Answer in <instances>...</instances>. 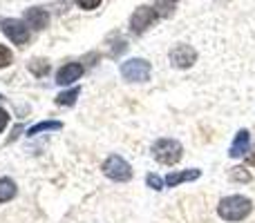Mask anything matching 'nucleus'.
I'll return each mask as SVG.
<instances>
[{"label":"nucleus","instance_id":"1","mask_svg":"<svg viewBox=\"0 0 255 223\" xmlns=\"http://www.w3.org/2000/svg\"><path fill=\"white\" fill-rule=\"evenodd\" d=\"M251 212H253V201L249 197H242V194H231V197L222 199L220 206H217L220 219L231 221V223L244 221Z\"/></svg>","mask_w":255,"mask_h":223},{"label":"nucleus","instance_id":"2","mask_svg":"<svg viewBox=\"0 0 255 223\" xmlns=\"http://www.w3.org/2000/svg\"><path fill=\"white\" fill-rule=\"evenodd\" d=\"M152 156L161 165H175L184 156V148L177 139H159L152 143Z\"/></svg>","mask_w":255,"mask_h":223},{"label":"nucleus","instance_id":"3","mask_svg":"<svg viewBox=\"0 0 255 223\" xmlns=\"http://www.w3.org/2000/svg\"><path fill=\"white\" fill-rule=\"evenodd\" d=\"M101 170H103V174H106L108 179L117 181V183H126V181L132 179L130 163H128L124 156H119V154H110V156L103 161Z\"/></svg>","mask_w":255,"mask_h":223},{"label":"nucleus","instance_id":"4","mask_svg":"<svg viewBox=\"0 0 255 223\" xmlns=\"http://www.w3.org/2000/svg\"><path fill=\"white\" fill-rule=\"evenodd\" d=\"M150 74H152V67L145 58H130L121 65V76L128 83H145L150 80Z\"/></svg>","mask_w":255,"mask_h":223},{"label":"nucleus","instance_id":"5","mask_svg":"<svg viewBox=\"0 0 255 223\" xmlns=\"http://www.w3.org/2000/svg\"><path fill=\"white\" fill-rule=\"evenodd\" d=\"M157 18H159L157 9L141 4V7H136L134 13L130 16V29L134 31V34H143L148 27H152L154 22H157Z\"/></svg>","mask_w":255,"mask_h":223},{"label":"nucleus","instance_id":"6","mask_svg":"<svg viewBox=\"0 0 255 223\" xmlns=\"http://www.w3.org/2000/svg\"><path fill=\"white\" fill-rule=\"evenodd\" d=\"M2 31L13 45H27L29 43V27L25 20H18V18H7L2 20Z\"/></svg>","mask_w":255,"mask_h":223},{"label":"nucleus","instance_id":"7","mask_svg":"<svg viewBox=\"0 0 255 223\" xmlns=\"http://www.w3.org/2000/svg\"><path fill=\"white\" fill-rule=\"evenodd\" d=\"M168 58H170L172 67H177V70H188V67H193L195 63H197V52H195V47H190V45L179 43L170 49Z\"/></svg>","mask_w":255,"mask_h":223},{"label":"nucleus","instance_id":"8","mask_svg":"<svg viewBox=\"0 0 255 223\" xmlns=\"http://www.w3.org/2000/svg\"><path fill=\"white\" fill-rule=\"evenodd\" d=\"M83 72H85V67L81 65V63H65V65L56 72V83L61 85V87H67V85L76 83V80L83 76Z\"/></svg>","mask_w":255,"mask_h":223},{"label":"nucleus","instance_id":"9","mask_svg":"<svg viewBox=\"0 0 255 223\" xmlns=\"http://www.w3.org/2000/svg\"><path fill=\"white\" fill-rule=\"evenodd\" d=\"M249 149H251V134H249V130H240L231 143V158H242L244 154H249Z\"/></svg>","mask_w":255,"mask_h":223},{"label":"nucleus","instance_id":"10","mask_svg":"<svg viewBox=\"0 0 255 223\" xmlns=\"http://www.w3.org/2000/svg\"><path fill=\"white\" fill-rule=\"evenodd\" d=\"M25 22H27V27L40 31V29H45V27L49 25V13L45 11V9H40V7H31V9H27L25 11Z\"/></svg>","mask_w":255,"mask_h":223},{"label":"nucleus","instance_id":"11","mask_svg":"<svg viewBox=\"0 0 255 223\" xmlns=\"http://www.w3.org/2000/svg\"><path fill=\"white\" fill-rule=\"evenodd\" d=\"M202 176V172L199 170H177V172H170V174L166 176V185L168 188H177V185L186 183V181H195Z\"/></svg>","mask_w":255,"mask_h":223},{"label":"nucleus","instance_id":"12","mask_svg":"<svg viewBox=\"0 0 255 223\" xmlns=\"http://www.w3.org/2000/svg\"><path fill=\"white\" fill-rule=\"evenodd\" d=\"M16 192H18L16 183L11 179H7V176H0V203L11 201L16 197Z\"/></svg>","mask_w":255,"mask_h":223},{"label":"nucleus","instance_id":"13","mask_svg":"<svg viewBox=\"0 0 255 223\" xmlns=\"http://www.w3.org/2000/svg\"><path fill=\"white\" fill-rule=\"evenodd\" d=\"M56 130H63L61 121H40L27 130V136H36V134H40V132H56Z\"/></svg>","mask_w":255,"mask_h":223},{"label":"nucleus","instance_id":"14","mask_svg":"<svg viewBox=\"0 0 255 223\" xmlns=\"http://www.w3.org/2000/svg\"><path fill=\"white\" fill-rule=\"evenodd\" d=\"M81 96V87L76 85V87H72V89H65V92H61L56 96V105H61V107H72L76 103V98Z\"/></svg>","mask_w":255,"mask_h":223},{"label":"nucleus","instance_id":"15","mask_svg":"<svg viewBox=\"0 0 255 223\" xmlns=\"http://www.w3.org/2000/svg\"><path fill=\"white\" fill-rule=\"evenodd\" d=\"M27 70H29L36 78H43V76L49 74V61H45V58H34V61L27 63Z\"/></svg>","mask_w":255,"mask_h":223},{"label":"nucleus","instance_id":"16","mask_svg":"<svg viewBox=\"0 0 255 223\" xmlns=\"http://www.w3.org/2000/svg\"><path fill=\"white\" fill-rule=\"evenodd\" d=\"M229 176H231V181H235V183H251V181H253L251 172L244 170V167H233Z\"/></svg>","mask_w":255,"mask_h":223},{"label":"nucleus","instance_id":"17","mask_svg":"<svg viewBox=\"0 0 255 223\" xmlns=\"http://www.w3.org/2000/svg\"><path fill=\"white\" fill-rule=\"evenodd\" d=\"M145 183H148V188H152V190H163V185H166V181L161 179V176L159 174H152V172H150L148 176H145Z\"/></svg>","mask_w":255,"mask_h":223},{"label":"nucleus","instance_id":"18","mask_svg":"<svg viewBox=\"0 0 255 223\" xmlns=\"http://www.w3.org/2000/svg\"><path fill=\"white\" fill-rule=\"evenodd\" d=\"M11 61H13L11 49H7L4 45H0V70H2V67H7V65H11Z\"/></svg>","mask_w":255,"mask_h":223},{"label":"nucleus","instance_id":"19","mask_svg":"<svg viewBox=\"0 0 255 223\" xmlns=\"http://www.w3.org/2000/svg\"><path fill=\"white\" fill-rule=\"evenodd\" d=\"M76 4H79L81 9H85V11H92V9H97L99 4H101V0H74Z\"/></svg>","mask_w":255,"mask_h":223},{"label":"nucleus","instance_id":"20","mask_svg":"<svg viewBox=\"0 0 255 223\" xmlns=\"http://www.w3.org/2000/svg\"><path fill=\"white\" fill-rule=\"evenodd\" d=\"M7 125H9V112L4 107H0V132H4Z\"/></svg>","mask_w":255,"mask_h":223},{"label":"nucleus","instance_id":"21","mask_svg":"<svg viewBox=\"0 0 255 223\" xmlns=\"http://www.w3.org/2000/svg\"><path fill=\"white\" fill-rule=\"evenodd\" d=\"M20 132H22V125H16V127H13L11 136H9V143H11V141H16V139H18V134H20Z\"/></svg>","mask_w":255,"mask_h":223},{"label":"nucleus","instance_id":"22","mask_svg":"<svg viewBox=\"0 0 255 223\" xmlns=\"http://www.w3.org/2000/svg\"><path fill=\"white\" fill-rule=\"evenodd\" d=\"M247 163H249V165H255V148H253L251 154H247Z\"/></svg>","mask_w":255,"mask_h":223},{"label":"nucleus","instance_id":"23","mask_svg":"<svg viewBox=\"0 0 255 223\" xmlns=\"http://www.w3.org/2000/svg\"><path fill=\"white\" fill-rule=\"evenodd\" d=\"M168 2H177V0H168Z\"/></svg>","mask_w":255,"mask_h":223},{"label":"nucleus","instance_id":"24","mask_svg":"<svg viewBox=\"0 0 255 223\" xmlns=\"http://www.w3.org/2000/svg\"><path fill=\"white\" fill-rule=\"evenodd\" d=\"M0 101H2V94H0Z\"/></svg>","mask_w":255,"mask_h":223}]
</instances>
